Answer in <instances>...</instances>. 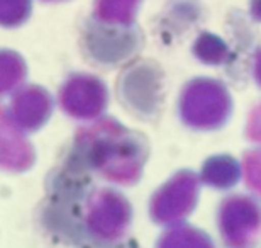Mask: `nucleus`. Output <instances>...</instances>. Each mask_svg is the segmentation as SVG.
Listing matches in <instances>:
<instances>
[{
    "label": "nucleus",
    "instance_id": "obj_1",
    "mask_svg": "<svg viewBox=\"0 0 261 248\" xmlns=\"http://www.w3.org/2000/svg\"><path fill=\"white\" fill-rule=\"evenodd\" d=\"M249 12L253 17L261 20V0H249Z\"/></svg>",
    "mask_w": 261,
    "mask_h": 248
}]
</instances>
